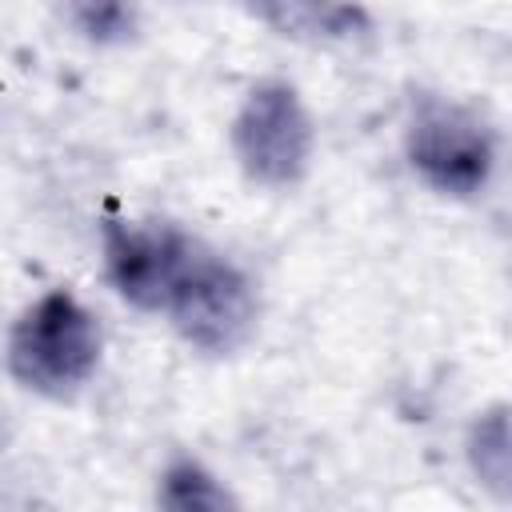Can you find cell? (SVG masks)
I'll use <instances>...</instances> for the list:
<instances>
[{
	"label": "cell",
	"mask_w": 512,
	"mask_h": 512,
	"mask_svg": "<svg viewBox=\"0 0 512 512\" xmlns=\"http://www.w3.org/2000/svg\"><path fill=\"white\" fill-rule=\"evenodd\" d=\"M228 148L240 176L256 188H296L312 172L316 156V120L300 88L284 76L256 80L232 112Z\"/></svg>",
	"instance_id": "7a4b0ae2"
},
{
	"label": "cell",
	"mask_w": 512,
	"mask_h": 512,
	"mask_svg": "<svg viewBox=\"0 0 512 512\" xmlns=\"http://www.w3.org/2000/svg\"><path fill=\"white\" fill-rule=\"evenodd\" d=\"M464 460L496 504H512V400H496L468 420Z\"/></svg>",
	"instance_id": "52a82bcc"
},
{
	"label": "cell",
	"mask_w": 512,
	"mask_h": 512,
	"mask_svg": "<svg viewBox=\"0 0 512 512\" xmlns=\"http://www.w3.org/2000/svg\"><path fill=\"white\" fill-rule=\"evenodd\" d=\"M200 240L172 220H100L104 280L140 312H164Z\"/></svg>",
	"instance_id": "5b68a950"
},
{
	"label": "cell",
	"mask_w": 512,
	"mask_h": 512,
	"mask_svg": "<svg viewBox=\"0 0 512 512\" xmlns=\"http://www.w3.org/2000/svg\"><path fill=\"white\" fill-rule=\"evenodd\" d=\"M404 156L432 192L468 200L488 184L496 144L472 108L444 96H420L404 124Z\"/></svg>",
	"instance_id": "277c9868"
},
{
	"label": "cell",
	"mask_w": 512,
	"mask_h": 512,
	"mask_svg": "<svg viewBox=\"0 0 512 512\" xmlns=\"http://www.w3.org/2000/svg\"><path fill=\"white\" fill-rule=\"evenodd\" d=\"M52 16L92 48H124L140 40V0H48Z\"/></svg>",
	"instance_id": "ba28073f"
},
{
	"label": "cell",
	"mask_w": 512,
	"mask_h": 512,
	"mask_svg": "<svg viewBox=\"0 0 512 512\" xmlns=\"http://www.w3.org/2000/svg\"><path fill=\"white\" fill-rule=\"evenodd\" d=\"M156 504L172 512H220L232 508L236 496L196 456H172L156 480Z\"/></svg>",
	"instance_id": "9c48e42d"
},
{
	"label": "cell",
	"mask_w": 512,
	"mask_h": 512,
	"mask_svg": "<svg viewBox=\"0 0 512 512\" xmlns=\"http://www.w3.org/2000/svg\"><path fill=\"white\" fill-rule=\"evenodd\" d=\"M244 8L296 44H344L368 32V12L356 0H244Z\"/></svg>",
	"instance_id": "8992f818"
},
{
	"label": "cell",
	"mask_w": 512,
	"mask_h": 512,
	"mask_svg": "<svg viewBox=\"0 0 512 512\" xmlns=\"http://www.w3.org/2000/svg\"><path fill=\"white\" fill-rule=\"evenodd\" d=\"M104 336L96 312L72 288H48L8 328L4 368L8 376L44 400H72L100 368Z\"/></svg>",
	"instance_id": "6da1fadb"
},
{
	"label": "cell",
	"mask_w": 512,
	"mask_h": 512,
	"mask_svg": "<svg viewBox=\"0 0 512 512\" xmlns=\"http://www.w3.org/2000/svg\"><path fill=\"white\" fill-rule=\"evenodd\" d=\"M164 316L176 328V336L200 356H236L256 336L260 292L236 260L200 244Z\"/></svg>",
	"instance_id": "3957f363"
}]
</instances>
